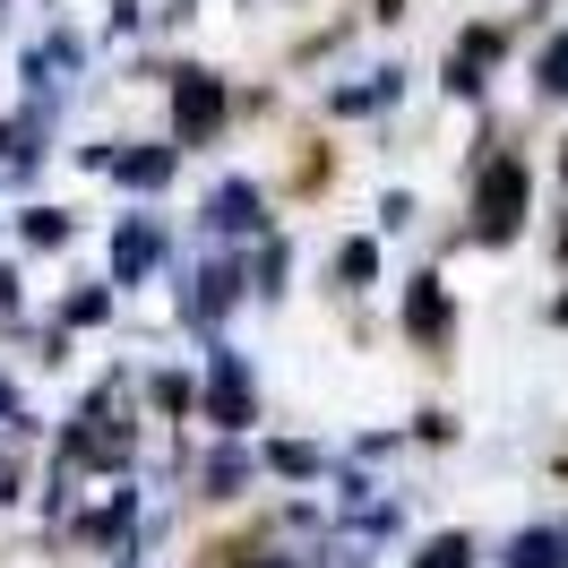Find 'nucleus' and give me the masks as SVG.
Wrapping results in <instances>:
<instances>
[{
  "label": "nucleus",
  "instance_id": "nucleus-27",
  "mask_svg": "<svg viewBox=\"0 0 568 568\" xmlns=\"http://www.w3.org/2000/svg\"><path fill=\"white\" fill-rule=\"evenodd\" d=\"M199 18V0H164V27H190Z\"/></svg>",
  "mask_w": 568,
  "mask_h": 568
},
{
  "label": "nucleus",
  "instance_id": "nucleus-12",
  "mask_svg": "<svg viewBox=\"0 0 568 568\" xmlns=\"http://www.w3.org/2000/svg\"><path fill=\"white\" fill-rule=\"evenodd\" d=\"M139 414L164 430H190L199 423V362H164V371H146L139 379Z\"/></svg>",
  "mask_w": 568,
  "mask_h": 568
},
{
  "label": "nucleus",
  "instance_id": "nucleus-26",
  "mask_svg": "<svg viewBox=\"0 0 568 568\" xmlns=\"http://www.w3.org/2000/svg\"><path fill=\"white\" fill-rule=\"evenodd\" d=\"M542 327H568V276H560V293L542 302Z\"/></svg>",
  "mask_w": 568,
  "mask_h": 568
},
{
  "label": "nucleus",
  "instance_id": "nucleus-30",
  "mask_svg": "<svg viewBox=\"0 0 568 568\" xmlns=\"http://www.w3.org/2000/svg\"><path fill=\"white\" fill-rule=\"evenodd\" d=\"M0 27H9V0H0Z\"/></svg>",
  "mask_w": 568,
  "mask_h": 568
},
{
  "label": "nucleus",
  "instance_id": "nucleus-11",
  "mask_svg": "<svg viewBox=\"0 0 568 568\" xmlns=\"http://www.w3.org/2000/svg\"><path fill=\"white\" fill-rule=\"evenodd\" d=\"M379 276H388V242H379V233H336V242H327V293H336V302H362Z\"/></svg>",
  "mask_w": 568,
  "mask_h": 568
},
{
  "label": "nucleus",
  "instance_id": "nucleus-14",
  "mask_svg": "<svg viewBox=\"0 0 568 568\" xmlns=\"http://www.w3.org/2000/svg\"><path fill=\"white\" fill-rule=\"evenodd\" d=\"M258 474L284 483V491H311V483L336 474V457H327L320 439H276V430H267V439H258Z\"/></svg>",
  "mask_w": 568,
  "mask_h": 568
},
{
  "label": "nucleus",
  "instance_id": "nucleus-19",
  "mask_svg": "<svg viewBox=\"0 0 568 568\" xmlns=\"http://www.w3.org/2000/svg\"><path fill=\"white\" fill-rule=\"evenodd\" d=\"M405 568H483V542H474V526H439L405 551Z\"/></svg>",
  "mask_w": 568,
  "mask_h": 568
},
{
  "label": "nucleus",
  "instance_id": "nucleus-22",
  "mask_svg": "<svg viewBox=\"0 0 568 568\" xmlns=\"http://www.w3.org/2000/svg\"><path fill=\"white\" fill-rule=\"evenodd\" d=\"M414 224H423V190H388V199H379V242L414 233Z\"/></svg>",
  "mask_w": 568,
  "mask_h": 568
},
{
  "label": "nucleus",
  "instance_id": "nucleus-17",
  "mask_svg": "<svg viewBox=\"0 0 568 568\" xmlns=\"http://www.w3.org/2000/svg\"><path fill=\"white\" fill-rule=\"evenodd\" d=\"M293 293V233H267V242H250V302H284Z\"/></svg>",
  "mask_w": 568,
  "mask_h": 568
},
{
  "label": "nucleus",
  "instance_id": "nucleus-16",
  "mask_svg": "<svg viewBox=\"0 0 568 568\" xmlns=\"http://www.w3.org/2000/svg\"><path fill=\"white\" fill-rule=\"evenodd\" d=\"M78 242V207H52V199H27L18 207V250L27 258H61Z\"/></svg>",
  "mask_w": 568,
  "mask_h": 568
},
{
  "label": "nucleus",
  "instance_id": "nucleus-13",
  "mask_svg": "<svg viewBox=\"0 0 568 568\" xmlns=\"http://www.w3.org/2000/svg\"><path fill=\"white\" fill-rule=\"evenodd\" d=\"M526 104L534 112H568V18L542 27V43H526Z\"/></svg>",
  "mask_w": 568,
  "mask_h": 568
},
{
  "label": "nucleus",
  "instance_id": "nucleus-28",
  "mask_svg": "<svg viewBox=\"0 0 568 568\" xmlns=\"http://www.w3.org/2000/svg\"><path fill=\"white\" fill-rule=\"evenodd\" d=\"M551 483H560V491H568V448H560V457H551Z\"/></svg>",
  "mask_w": 568,
  "mask_h": 568
},
{
  "label": "nucleus",
  "instance_id": "nucleus-1",
  "mask_svg": "<svg viewBox=\"0 0 568 568\" xmlns=\"http://www.w3.org/2000/svg\"><path fill=\"white\" fill-rule=\"evenodd\" d=\"M534 199H542V173H534V146H491L483 164H465V224L448 233V250H517L534 233Z\"/></svg>",
  "mask_w": 568,
  "mask_h": 568
},
{
  "label": "nucleus",
  "instance_id": "nucleus-10",
  "mask_svg": "<svg viewBox=\"0 0 568 568\" xmlns=\"http://www.w3.org/2000/svg\"><path fill=\"white\" fill-rule=\"evenodd\" d=\"M181 164H190V155H181L173 139H112V181H121L130 199H164L181 181Z\"/></svg>",
  "mask_w": 568,
  "mask_h": 568
},
{
  "label": "nucleus",
  "instance_id": "nucleus-8",
  "mask_svg": "<svg viewBox=\"0 0 568 568\" xmlns=\"http://www.w3.org/2000/svg\"><path fill=\"white\" fill-rule=\"evenodd\" d=\"M267 474H258V448L250 439H207L199 457H190V499L199 508H242Z\"/></svg>",
  "mask_w": 568,
  "mask_h": 568
},
{
  "label": "nucleus",
  "instance_id": "nucleus-3",
  "mask_svg": "<svg viewBox=\"0 0 568 568\" xmlns=\"http://www.w3.org/2000/svg\"><path fill=\"white\" fill-rule=\"evenodd\" d=\"M190 362H199V423H207V439H250L267 423V388H258V371H250V354L233 336H207V354H190Z\"/></svg>",
  "mask_w": 568,
  "mask_h": 568
},
{
  "label": "nucleus",
  "instance_id": "nucleus-31",
  "mask_svg": "<svg viewBox=\"0 0 568 568\" xmlns=\"http://www.w3.org/2000/svg\"><path fill=\"white\" fill-rule=\"evenodd\" d=\"M233 9H258V0H233Z\"/></svg>",
  "mask_w": 568,
  "mask_h": 568
},
{
  "label": "nucleus",
  "instance_id": "nucleus-9",
  "mask_svg": "<svg viewBox=\"0 0 568 568\" xmlns=\"http://www.w3.org/2000/svg\"><path fill=\"white\" fill-rule=\"evenodd\" d=\"M173 267V233H164V215H121L112 224V276L121 293H146V284Z\"/></svg>",
  "mask_w": 568,
  "mask_h": 568
},
{
  "label": "nucleus",
  "instance_id": "nucleus-15",
  "mask_svg": "<svg viewBox=\"0 0 568 568\" xmlns=\"http://www.w3.org/2000/svg\"><path fill=\"white\" fill-rule=\"evenodd\" d=\"M396 95H405V70H362L354 87H327L320 112L327 121H379V112H396Z\"/></svg>",
  "mask_w": 568,
  "mask_h": 568
},
{
  "label": "nucleus",
  "instance_id": "nucleus-4",
  "mask_svg": "<svg viewBox=\"0 0 568 568\" xmlns=\"http://www.w3.org/2000/svg\"><path fill=\"white\" fill-rule=\"evenodd\" d=\"M517 43H526V27H517V18H499V9L465 18L457 43H448V61H439V95H448V104H483V95H491V78L517 61Z\"/></svg>",
  "mask_w": 568,
  "mask_h": 568
},
{
  "label": "nucleus",
  "instance_id": "nucleus-25",
  "mask_svg": "<svg viewBox=\"0 0 568 568\" xmlns=\"http://www.w3.org/2000/svg\"><path fill=\"white\" fill-rule=\"evenodd\" d=\"M551 190H560V207H568V130H560V146H551Z\"/></svg>",
  "mask_w": 568,
  "mask_h": 568
},
{
  "label": "nucleus",
  "instance_id": "nucleus-5",
  "mask_svg": "<svg viewBox=\"0 0 568 568\" xmlns=\"http://www.w3.org/2000/svg\"><path fill=\"white\" fill-rule=\"evenodd\" d=\"M250 302V258H181L173 267V320L190 336H224V320Z\"/></svg>",
  "mask_w": 568,
  "mask_h": 568
},
{
  "label": "nucleus",
  "instance_id": "nucleus-7",
  "mask_svg": "<svg viewBox=\"0 0 568 568\" xmlns=\"http://www.w3.org/2000/svg\"><path fill=\"white\" fill-rule=\"evenodd\" d=\"M199 215H207L215 242H267V233H276V190H267L258 173H224Z\"/></svg>",
  "mask_w": 568,
  "mask_h": 568
},
{
  "label": "nucleus",
  "instance_id": "nucleus-24",
  "mask_svg": "<svg viewBox=\"0 0 568 568\" xmlns=\"http://www.w3.org/2000/svg\"><path fill=\"white\" fill-rule=\"evenodd\" d=\"M405 18H414V0H371V27H379V36H396Z\"/></svg>",
  "mask_w": 568,
  "mask_h": 568
},
{
  "label": "nucleus",
  "instance_id": "nucleus-18",
  "mask_svg": "<svg viewBox=\"0 0 568 568\" xmlns=\"http://www.w3.org/2000/svg\"><path fill=\"white\" fill-rule=\"evenodd\" d=\"M499 568H568V534L560 526H517L499 542Z\"/></svg>",
  "mask_w": 568,
  "mask_h": 568
},
{
  "label": "nucleus",
  "instance_id": "nucleus-21",
  "mask_svg": "<svg viewBox=\"0 0 568 568\" xmlns=\"http://www.w3.org/2000/svg\"><path fill=\"white\" fill-rule=\"evenodd\" d=\"M465 430H457V414H448V405H423V414H414V423H405V448H457Z\"/></svg>",
  "mask_w": 568,
  "mask_h": 568
},
{
  "label": "nucleus",
  "instance_id": "nucleus-23",
  "mask_svg": "<svg viewBox=\"0 0 568 568\" xmlns=\"http://www.w3.org/2000/svg\"><path fill=\"white\" fill-rule=\"evenodd\" d=\"M18 320H27V267H18V258H0V336H9Z\"/></svg>",
  "mask_w": 568,
  "mask_h": 568
},
{
  "label": "nucleus",
  "instance_id": "nucleus-29",
  "mask_svg": "<svg viewBox=\"0 0 568 568\" xmlns=\"http://www.w3.org/2000/svg\"><path fill=\"white\" fill-rule=\"evenodd\" d=\"M327 568H371V560H362V551H354V560H327Z\"/></svg>",
  "mask_w": 568,
  "mask_h": 568
},
{
  "label": "nucleus",
  "instance_id": "nucleus-6",
  "mask_svg": "<svg viewBox=\"0 0 568 568\" xmlns=\"http://www.w3.org/2000/svg\"><path fill=\"white\" fill-rule=\"evenodd\" d=\"M457 284L439 276V267H414V276L396 284V336H405V354H423V362H448L457 354Z\"/></svg>",
  "mask_w": 568,
  "mask_h": 568
},
{
  "label": "nucleus",
  "instance_id": "nucleus-2",
  "mask_svg": "<svg viewBox=\"0 0 568 568\" xmlns=\"http://www.w3.org/2000/svg\"><path fill=\"white\" fill-rule=\"evenodd\" d=\"M233 121H242L233 78L207 70V61H173V78H164V139L181 155H207V146L233 139Z\"/></svg>",
  "mask_w": 568,
  "mask_h": 568
},
{
  "label": "nucleus",
  "instance_id": "nucleus-20",
  "mask_svg": "<svg viewBox=\"0 0 568 568\" xmlns=\"http://www.w3.org/2000/svg\"><path fill=\"white\" fill-rule=\"evenodd\" d=\"M112 311H121V284H70L52 320L70 327V336H87V327H112Z\"/></svg>",
  "mask_w": 568,
  "mask_h": 568
}]
</instances>
